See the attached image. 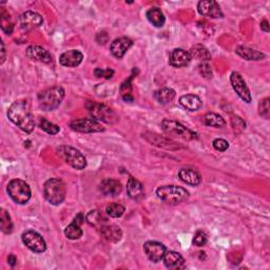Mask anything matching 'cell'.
Listing matches in <instances>:
<instances>
[{
    "mask_svg": "<svg viewBox=\"0 0 270 270\" xmlns=\"http://www.w3.org/2000/svg\"><path fill=\"white\" fill-rule=\"evenodd\" d=\"M70 128L73 131L81 133H96L105 131V127L102 125V123L92 117L74 119V121L70 123Z\"/></svg>",
    "mask_w": 270,
    "mask_h": 270,
    "instance_id": "9",
    "label": "cell"
},
{
    "mask_svg": "<svg viewBox=\"0 0 270 270\" xmlns=\"http://www.w3.org/2000/svg\"><path fill=\"white\" fill-rule=\"evenodd\" d=\"M44 23V18L41 14L33 11H27L18 18V25L24 31H31V30L41 27Z\"/></svg>",
    "mask_w": 270,
    "mask_h": 270,
    "instance_id": "12",
    "label": "cell"
},
{
    "mask_svg": "<svg viewBox=\"0 0 270 270\" xmlns=\"http://www.w3.org/2000/svg\"><path fill=\"white\" fill-rule=\"evenodd\" d=\"M99 189L104 195L107 196H117L122 193L123 191V185L119 181L116 179H104L102 182Z\"/></svg>",
    "mask_w": 270,
    "mask_h": 270,
    "instance_id": "22",
    "label": "cell"
},
{
    "mask_svg": "<svg viewBox=\"0 0 270 270\" xmlns=\"http://www.w3.org/2000/svg\"><path fill=\"white\" fill-rule=\"evenodd\" d=\"M191 55L184 49H174L170 53L169 64L174 68H184L187 67L191 62Z\"/></svg>",
    "mask_w": 270,
    "mask_h": 270,
    "instance_id": "17",
    "label": "cell"
},
{
    "mask_svg": "<svg viewBox=\"0 0 270 270\" xmlns=\"http://www.w3.org/2000/svg\"><path fill=\"white\" fill-rule=\"evenodd\" d=\"M84 54L78 50H69L59 56V63L67 68H76L83 63Z\"/></svg>",
    "mask_w": 270,
    "mask_h": 270,
    "instance_id": "18",
    "label": "cell"
},
{
    "mask_svg": "<svg viewBox=\"0 0 270 270\" xmlns=\"http://www.w3.org/2000/svg\"><path fill=\"white\" fill-rule=\"evenodd\" d=\"M23 243L35 253H43L47 250L45 238L34 230H27L22 235Z\"/></svg>",
    "mask_w": 270,
    "mask_h": 270,
    "instance_id": "10",
    "label": "cell"
},
{
    "mask_svg": "<svg viewBox=\"0 0 270 270\" xmlns=\"http://www.w3.org/2000/svg\"><path fill=\"white\" fill-rule=\"evenodd\" d=\"M261 29H262V31H264V32H269V24H268V22L266 21V19H264V21H262V23H261Z\"/></svg>",
    "mask_w": 270,
    "mask_h": 270,
    "instance_id": "47",
    "label": "cell"
},
{
    "mask_svg": "<svg viewBox=\"0 0 270 270\" xmlns=\"http://www.w3.org/2000/svg\"><path fill=\"white\" fill-rule=\"evenodd\" d=\"M58 156L72 168L76 170H83L87 167V159L85 155L71 146H61L56 149Z\"/></svg>",
    "mask_w": 270,
    "mask_h": 270,
    "instance_id": "8",
    "label": "cell"
},
{
    "mask_svg": "<svg viewBox=\"0 0 270 270\" xmlns=\"http://www.w3.org/2000/svg\"><path fill=\"white\" fill-rule=\"evenodd\" d=\"M207 242H208L207 233L205 231H202V230H198L193 237V244L198 247H203L207 244Z\"/></svg>",
    "mask_w": 270,
    "mask_h": 270,
    "instance_id": "38",
    "label": "cell"
},
{
    "mask_svg": "<svg viewBox=\"0 0 270 270\" xmlns=\"http://www.w3.org/2000/svg\"><path fill=\"white\" fill-rule=\"evenodd\" d=\"M85 107L88 110L89 114L91 115V117L96 119L98 122L105 123L108 125H113L118 121L117 114L111 108H109L104 104H98L95 102L88 101Z\"/></svg>",
    "mask_w": 270,
    "mask_h": 270,
    "instance_id": "6",
    "label": "cell"
},
{
    "mask_svg": "<svg viewBox=\"0 0 270 270\" xmlns=\"http://www.w3.org/2000/svg\"><path fill=\"white\" fill-rule=\"evenodd\" d=\"M127 194L130 198L134 199V201H139L145 196L144 187L142 183L137 181L133 176H130L127 182Z\"/></svg>",
    "mask_w": 270,
    "mask_h": 270,
    "instance_id": "21",
    "label": "cell"
},
{
    "mask_svg": "<svg viewBox=\"0 0 270 270\" xmlns=\"http://www.w3.org/2000/svg\"><path fill=\"white\" fill-rule=\"evenodd\" d=\"M204 124L208 127H214V128H223L226 126L225 119L216 113H207L204 116Z\"/></svg>",
    "mask_w": 270,
    "mask_h": 270,
    "instance_id": "32",
    "label": "cell"
},
{
    "mask_svg": "<svg viewBox=\"0 0 270 270\" xmlns=\"http://www.w3.org/2000/svg\"><path fill=\"white\" fill-rule=\"evenodd\" d=\"M162 129L164 133L171 138L176 139H183V141H193V139H197V134L191 130L185 127L183 124H181L174 119L165 118L162 121Z\"/></svg>",
    "mask_w": 270,
    "mask_h": 270,
    "instance_id": "3",
    "label": "cell"
},
{
    "mask_svg": "<svg viewBox=\"0 0 270 270\" xmlns=\"http://www.w3.org/2000/svg\"><path fill=\"white\" fill-rule=\"evenodd\" d=\"M0 228H2V231L6 234H10L13 231V222L11 219V215L5 209H2V212H0Z\"/></svg>",
    "mask_w": 270,
    "mask_h": 270,
    "instance_id": "33",
    "label": "cell"
},
{
    "mask_svg": "<svg viewBox=\"0 0 270 270\" xmlns=\"http://www.w3.org/2000/svg\"><path fill=\"white\" fill-rule=\"evenodd\" d=\"M133 77L134 75H131V77L126 79L121 86V95L126 103L127 102L131 103L134 101V97L132 95V84H131Z\"/></svg>",
    "mask_w": 270,
    "mask_h": 270,
    "instance_id": "34",
    "label": "cell"
},
{
    "mask_svg": "<svg viewBox=\"0 0 270 270\" xmlns=\"http://www.w3.org/2000/svg\"><path fill=\"white\" fill-rule=\"evenodd\" d=\"M39 127H41L43 131H45L50 135H56L57 133H59V131H61V128L57 125L47 121L46 118L39 119Z\"/></svg>",
    "mask_w": 270,
    "mask_h": 270,
    "instance_id": "35",
    "label": "cell"
},
{
    "mask_svg": "<svg viewBox=\"0 0 270 270\" xmlns=\"http://www.w3.org/2000/svg\"><path fill=\"white\" fill-rule=\"evenodd\" d=\"M27 57L33 62L43 63L46 65L53 64V56L47 49L42 46H30L26 51Z\"/></svg>",
    "mask_w": 270,
    "mask_h": 270,
    "instance_id": "14",
    "label": "cell"
},
{
    "mask_svg": "<svg viewBox=\"0 0 270 270\" xmlns=\"http://www.w3.org/2000/svg\"><path fill=\"white\" fill-rule=\"evenodd\" d=\"M147 19L150 24H152L156 28H163L166 22V18L161 9L151 8L147 11Z\"/></svg>",
    "mask_w": 270,
    "mask_h": 270,
    "instance_id": "27",
    "label": "cell"
},
{
    "mask_svg": "<svg viewBox=\"0 0 270 270\" xmlns=\"http://www.w3.org/2000/svg\"><path fill=\"white\" fill-rule=\"evenodd\" d=\"M66 92L63 87H52L38 94V105L44 111H53L63 103Z\"/></svg>",
    "mask_w": 270,
    "mask_h": 270,
    "instance_id": "2",
    "label": "cell"
},
{
    "mask_svg": "<svg viewBox=\"0 0 270 270\" xmlns=\"http://www.w3.org/2000/svg\"><path fill=\"white\" fill-rule=\"evenodd\" d=\"M213 148L216 150V151L219 152H225L226 150L229 148V143L224 138H215L212 142Z\"/></svg>",
    "mask_w": 270,
    "mask_h": 270,
    "instance_id": "41",
    "label": "cell"
},
{
    "mask_svg": "<svg viewBox=\"0 0 270 270\" xmlns=\"http://www.w3.org/2000/svg\"><path fill=\"white\" fill-rule=\"evenodd\" d=\"M178 177L181 181L189 186L197 187L202 183V176L196 170L190 168H182L178 172Z\"/></svg>",
    "mask_w": 270,
    "mask_h": 270,
    "instance_id": "20",
    "label": "cell"
},
{
    "mask_svg": "<svg viewBox=\"0 0 270 270\" xmlns=\"http://www.w3.org/2000/svg\"><path fill=\"white\" fill-rule=\"evenodd\" d=\"M197 12L209 18H223L224 13L221 7L214 0H202L197 4Z\"/></svg>",
    "mask_w": 270,
    "mask_h": 270,
    "instance_id": "13",
    "label": "cell"
},
{
    "mask_svg": "<svg viewBox=\"0 0 270 270\" xmlns=\"http://www.w3.org/2000/svg\"><path fill=\"white\" fill-rule=\"evenodd\" d=\"M175 95V91L171 88H161L154 92L155 101L161 105L170 104L174 99Z\"/></svg>",
    "mask_w": 270,
    "mask_h": 270,
    "instance_id": "28",
    "label": "cell"
},
{
    "mask_svg": "<svg viewBox=\"0 0 270 270\" xmlns=\"http://www.w3.org/2000/svg\"><path fill=\"white\" fill-rule=\"evenodd\" d=\"M7 191L10 197H11L16 204L19 205L27 204L32 196V191L29 184L19 178L12 179V181L9 183Z\"/></svg>",
    "mask_w": 270,
    "mask_h": 270,
    "instance_id": "7",
    "label": "cell"
},
{
    "mask_svg": "<svg viewBox=\"0 0 270 270\" xmlns=\"http://www.w3.org/2000/svg\"><path fill=\"white\" fill-rule=\"evenodd\" d=\"M66 194V185L62 179L50 178L44 185V195L51 205H61L65 201Z\"/></svg>",
    "mask_w": 270,
    "mask_h": 270,
    "instance_id": "4",
    "label": "cell"
},
{
    "mask_svg": "<svg viewBox=\"0 0 270 270\" xmlns=\"http://www.w3.org/2000/svg\"><path fill=\"white\" fill-rule=\"evenodd\" d=\"M96 42L99 45H105L108 42V34L106 32L98 33L96 36Z\"/></svg>",
    "mask_w": 270,
    "mask_h": 270,
    "instance_id": "44",
    "label": "cell"
},
{
    "mask_svg": "<svg viewBox=\"0 0 270 270\" xmlns=\"http://www.w3.org/2000/svg\"><path fill=\"white\" fill-rule=\"evenodd\" d=\"M94 74L96 77L101 78V77H104L106 79H111L114 75V71L112 69L110 68H107V69H101V68H97L94 70Z\"/></svg>",
    "mask_w": 270,
    "mask_h": 270,
    "instance_id": "40",
    "label": "cell"
},
{
    "mask_svg": "<svg viewBox=\"0 0 270 270\" xmlns=\"http://www.w3.org/2000/svg\"><path fill=\"white\" fill-rule=\"evenodd\" d=\"M192 59H196L202 63H207L211 59V54H210L209 50L204 47L203 45H195L193 46L189 51Z\"/></svg>",
    "mask_w": 270,
    "mask_h": 270,
    "instance_id": "29",
    "label": "cell"
},
{
    "mask_svg": "<svg viewBox=\"0 0 270 270\" xmlns=\"http://www.w3.org/2000/svg\"><path fill=\"white\" fill-rule=\"evenodd\" d=\"M235 53L239 57L246 59V61L257 62V61H262V59L265 58L264 53L257 51V50H255V49L246 47V46H238L235 49Z\"/></svg>",
    "mask_w": 270,
    "mask_h": 270,
    "instance_id": "24",
    "label": "cell"
},
{
    "mask_svg": "<svg viewBox=\"0 0 270 270\" xmlns=\"http://www.w3.org/2000/svg\"><path fill=\"white\" fill-rule=\"evenodd\" d=\"M99 230H101L102 235L109 242L117 243L123 237L122 229L117 225H105Z\"/></svg>",
    "mask_w": 270,
    "mask_h": 270,
    "instance_id": "25",
    "label": "cell"
},
{
    "mask_svg": "<svg viewBox=\"0 0 270 270\" xmlns=\"http://www.w3.org/2000/svg\"><path fill=\"white\" fill-rule=\"evenodd\" d=\"M156 195L159 199L169 205H177L186 201L189 197V192L183 187L165 185L156 189Z\"/></svg>",
    "mask_w": 270,
    "mask_h": 270,
    "instance_id": "5",
    "label": "cell"
},
{
    "mask_svg": "<svg viewBox=\"0 0 270 270\" xmlns=\"http://www.w3.org/2000/svg\"><path fill=\"white\" fill-rule=\"evenodd\" d=\"M179 104L190 112L198 111L202 108L203 103L197 95L195 94H186L179 97Z\"/></svg>",
    "mask_w": 270,
    "mask_h": 270,
    "instance_id": "26",
    "label": "cell"
},
{
    "mask_svg": "<svg viewBox=\"0 0 270 270\" xmlns=\"http://www.w3.org/2000/svg\"><path fill=\"white\" fill-rule=\"evenodd\" d=\"M86 221L90 226L101 229L103 226L106 225L107 219L101 211H98V210H91V211L87 214Z\"/></svg>",
    "mask_w": 270,
    "mask_h": 270,
    "instance_id": "30",
    "label": "cell"
},
{
    "mask_svg": "<svg viewBox=\"0 0 270 270\" xmlns=\"http://www.w3.org/2000/svg\"><path fill=\"white\" fill-rule=\"evenodd\" d=\"M8 117L15 126L27 133H31L35 128L34 115L26 99H19L10 106Z\"/></svg>",
    "mask_w": 270,
    "mask_h": 270,
    "instance_id": "1",
    "label": "cell"
},
{
    "mask_svg": "<svg viewBox=\"0 0 270 270\" xmlns=\"http://www.w3.org/2000/svg\"><path fill=\"white\" fill-rule=\"evenodd\" d=\"M125 207L121 204H117V203H113V204H110L109 206H107V209H106V212L107 214L110 216V217H121L124 213H125Z\"/></svg>",
    "mask_w": 270,
    "mask_h": 270,
    "instance_id": "36",
    "label": "cell"
},
{
    "mask_svg": "<svg viewBox=\"0 0 270 270\" xmlns=\"http://www.w3.org/2000/svg\"><path fill=\"white\" fill-rule=\"evenodd\" d=\"M230 84H231L234 92L242 101L247 104L251 103V93H250V90L241 74L238 72H232L230 74Z\"/></svg>",
    "mask_w": 270,
    "mask_h": 270,
    "instance_id": "11",
    "label": "cell"
},
{
    "mask_svg": "<svg viewBox=\"0 0 270 270\" xmlns=\"http://www.w3.org/2000/svg\"><path fill=\"white\" fill-rule=\"evenodd\" d=\"M8 263L10 266L14 267L16 264H17V257L14 255V254H10L8 256Z\"/></svg>",
    "mask_w": 270,
    "mask_h": 270,
    "instance_id": "45",
    "label": "cell"
},
{
    "mask_svg": "<svg viewBox=\"0 0 270 270\" xmlns=\"http://www.w3.org/2000/svg\"><path fill=\"white\" fill-rule=\"evenodd\" d=\"M5 10H3L2 12V29L3 31L9 35H11L13 30H14V25L13 23H11V17L7 13V15H5Z\"/></svg>",
    "mask_w": 270,
    "mask_h": 270,
    "instance_id": "37",
    "label": "cell"
},
{
    "mask_svg": "<svg viewBox=\"0 0 270 270\" xmlns=\"http://www.w3.org/2000/svg\"><path fill=\"white\" fill-rule=\"evenodd\" d=\"M143 137H145L146 141H148L150 144L154 145L158 148H164L167 150H176V149L183 148L182 146L176 145L177 143L172 141L171 138L162 136V135H159V134L154 133V132H147V133L143 134Z\"/></svg>",
    "mask_w": 270,
    "mask_h": 270,
    "instance_id": "16",
    "label": "cell"
},
{
    "mask_svg": "<svg viewBox=\"0 0 270 270\" xmlns=\"http://www.w3.org/2000/svg\"><path fill=\"white\" fill-rule=\"evenodd\" d=\"M198 70L201 75L207 79L212 78V69L207 63H202L198 66Z\"/></svg>",
    "mask_w": 270,
    "mask_h": 270,
    "instance_id": "42",
    "label": "cell"
},
{
    "mask_svg": "<svg viewBox=\"0 0 270 270\" xmlns=\"http://www.w3.org/2000/svg\"><path fill=\"white\" fill-rule=\"evenodd\" d=\"M84 234L83 229L81 228V224H78L76 221H73L71 224H69L65 229V235L69 238L75 241L79 239Z\"/></svg>",
    "mask_w": 270,
    "mask_h": 270,
    "instance_id": "31",
    "label": "cell"
},
{
    "mask_svg": "<svg viewBox=\"0 0 270 270\" xmlns=\"http://www.w3.org/2000/svg\"><path fill=\"white\" fill-rule=\"evenodd\" d=\"M231 122H234V123H231V124H232V128L234 129L235 132H239L238 128H241V131H243V130L245 129V127H246V123L243 121L241 117H238V116L232 117Z\"/></svg>",
    "mask_w": 270,
    "mask_h": 270,
    "instance_id": "43",
    "label": "cell"
},
{
    "mask_svg": "<svg viewBox=\"0 0 270 270\" xmlns=\"http://www.w3.org/2000/svg\"><path fill=\"white\" fill-rule=\"evenodd\" d=\"M270 107H269V98H265L258 104V114L264 118H269Z\"/></svg>",
    "mask_w": 270,
    "mask_h": 270,
    "instance_id": "39",
    "label": "cell"
},
{
    "mask_svg": "<svg viewBox=\"0 0 270 270\" xmlns=\"http://www.w3.org/2000/svg\"><path fill=\"white\" fill-rule=\"evenodd\" d=\"M144 251L150 261L153 263L161 262L167 249L164 244L156 241H148L144 244Z\"/></svg>",
    "mask_w": 270,
    "mask_h": 270,
    "instance_id": "15",
    "label": "cell"
},
{
    "mask_svg": "<svg viewBox=\"0 0 270 270\" xmlns=\"http://www.w3.org/2000/svg\"><path fill=\"white\" fill-rule=\"evenodd\" d=\"M163 259H164L165 266L169 269L177 270V269H183L185 267L184 257L181 255V253H178L176 251H172V250H170V251H166Z\"/></svg>",
    "mask_w": 270,
    "mask_h": 270,
    "instance_id": "23",
    "label": "cell"
},
{
    "mask_svg": "<svg viewBox=\"0 0 270 270\" xmlns=\"http://www.w3.org/2000/svg\"><path fill=\"white\" fill-rule=\"evenodd\" d=\"M132 45L133 43L130 38L119 37L112 42L111 46H110V51H111L114 57H116L117 59H121L125 56L128 50L132 47Z\"/></svg>",
    "mask_w": 270,
    "mask_h": 270,
    "instance_id": "19",
    "label": "cell"
},
{
    "mask_svg": "<svg viewBox=\"0 0 270 270\" xmlns=\"http://www.w3.org/2000/svg\"><path fill=\"white\" fill-rule=\"evenodd\" d=\"M6 54H7V52H6V47H5L4 42H2V57H0V59H2V61H0V64H2V65L6 61Z\"/></svg>",
    "mask_w": 270,
    "mask_h": 270,
    "instance_id": "46",
    "label": "cell"
}]
</instances>
